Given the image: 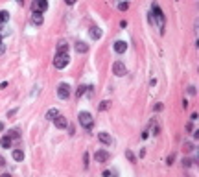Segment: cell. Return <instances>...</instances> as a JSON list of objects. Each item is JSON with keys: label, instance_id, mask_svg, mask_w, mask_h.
I'll use <instances>...</instances> for the list:
<instances>
[{"label": "cell", "instance_id": "1", "mask_svg": "<svg viewBox=\"0 0 199 177\" xmlns=\"http://www.w3.org/2000/svg\"><path fill=\"white\" fill-rule=\"evenodd\" d=\"M151 15H155L153 18H157V22H159V30H161V33H164V13H162V9L157 6V4H151Z\"/></svg>", "mask_w": 199, "mask_h": 177}, {"label": "cell", "instance_id": "2", "mask_svg": "<svg viewBox=\"0 0 199 177\" xmlns=\"http://www.w3.org/2000/svg\"><path fill=\"white\" fill-rule=\"evenodd\" d=\"M78 122H79L81 127H85V129H92V125H94L92 115H91V113H87V111H81V113L78 115Z\"/></svg>", "mask_w": 199, "mask_h": 177}, {"label": "cell", "instance_id": "3", "mask_svg": "<svg viewBox=\"0 0 199 177\" xmlns=\"http://www.w3.org/2000/svg\"><path fill=\"white\" fill-rule=\"evenodd\" d=\"M70 57H68V52H57L55 57H54V66L55 68H65L66 65H68Z\"/></svg>", "mask_w": 199, "mask_h": 177}, {"label": "cell", "instance_id": "4", "mask_svg": "<svg viewBox=\"0 0 199 177\" xmlns=\"http://www.w3.org/2000/svg\"><path fill=\"white\" fill-rule=\"evenodd\" d=\"M57 96L61 98V100H66L70 96V87L66 85V83H61L59 87H57Z\"/></svg>", "mask_w": 199, "mask_h": 177}, {"label": "cell", "instance_id": "5", "mask_svg": "<svg viewBox=\"0 0 199 177\" xmlns=\"http://www.w3.org/2000/svg\"><path fill=\"white\" fill-rule=\"evenodd\" d=\"M113 72H114V76H118V78H122V76H125V65L122 63V61H114V65H113Z\"/></svg>", "mask_w": 199, "mask_h": 177}, {"label": "cell", "instance_id": "6", "mask_svg": "<svg viewBox=\"0 0 199 177\" xmlns=\"http://www.w3.org/2000/svg\"><path fill=\"white\" fill-rule=\"evenodd\" d=\"M46 9H48V0H35V2H33V11L42 13Z\"/></svg>", "mask_w": 199, "mask_h": 177}, {"label": "cell", "instance_id": "7", "mask_svg": "<svg viewBox=\"0 0 199 177\" xmlns=\"http://www.w3.org/2000/svg\"><path fill=\"white\" fill-rule=\"evenodd\" d=\"M54 124H55L57 129H66V125H68V120H66L63 115H57V116L54 118Z\"/></svg>", "mask_w": 199, "mask_h": 177}, {"label": "cell", "instance_id": "8", "mask_svg": "<svg viewBox=\"0 0 199 177\" xmlns=\"http://www.w3.org/2000/svg\"><path fill=\"white\" fill-rule=\"evenodd\" d=\"M109 157H111V155H109L105 149H100V151H96V153H94L96 162H107V161H109Z\"/></svg>", "mask_w": 199, "mask_h": 177}, {"label": "cell", "instance_id": "9", "mask_svg": "<svg viewBox=\"0 0 199 177\" xmlns=\"http://www.w3.org/2000/svg\"><path fill=\"white\" fill-rule=\"evenodd\" d=\"M113 48H114L116 54H124V52L127 50V42H125V41H116Z\"/></svg>", "mask_w": 199, "mask_h": 177}, {"label": "cell", "instance_id": "10", "mask_svg": "<svg viewBox=\"0 0 199 177\" xmlns=\"http://www.w3.org/2000/svg\"><path fill=\"white\" fill-rule=\"evenodd\" d=\"M98 139H100V142L101 144H111V135H109V133H105V131H101V133H98Z\"/></svg>", "mask_w": 199, "mask_h": 177}, {"label": "cell", "instance_id": "11", "mask_svg": "<svg viewBox=\"0 0 199 177\" xmlns=\"http://www.w3.org/2000/svg\"><path fill=\"white\" fill-rule=\"evenodd\" d=\"M32 22H33V24H37V26H41V24H42V13H37V11H33Z\"/></svg>", "mask_w": 199, "mask_h": 177}, {"label": "cell", "instance_id": "12", "mask_svg": "<svg viewBox=\"0 0 199 177\" xmlns=\"http://www.w3.org/2000/svg\"><path fill=\"white\" fill-rule=\"evenodd\" d=\"M0 146L6 148V149H8V148H11V139H9L8 135H4L2 139H0Z\"/></svg>", "mask_w": 199, "mask_h": 177}, {"label": "cell", "instance_id": "13", "mask_svg": "<svg viewBox=\"0 0 199 177\" xmlns=\"http://www.w3.org/2000/svg\"><path fill=\"white\" fill-rule=\"evenodd\" d=\"M57 52H68V42H66V41H59L57 42Z\"/></svg>", "mask_w": 199, "mask_h": 177}, {"label": "cell", "instance_id": "14", "mask_svg": "<svg viewBox=\"0 0 199 177\" xmlns=\"http://www.w3.org/2000/svg\"><path fill=\"white\" fill-rule=\"evenodd\" d=\"M13 159L20 162L22 159H24V151H22V149H13Z\"/></svg>", "mask_w": 199, "mask_h": 177}, {"label": "cell", "instance_id": "15", "mask_svg": "<svg viewBox=\"0 0 199 177\" xmlns=\"http://www.w3.org/2000/svg\"><path fill=\"white\" fill-rule=\"evenodd\" d=\"M76 50H78L79 54H85V52L88 50V46H87V42H81V41H79V42L76 44Z\"/></svg>", "mask_w": 199, "mask_h": 177}, {"label": "cell", "instance_id": "16", "mask_svg": "<svg viewBox=\"0 0 199 177\" xmlns=\"http://www.w3.org/2000/svg\"><path fill=\"white\" fill-rule=\"evenodd\" d=\"M91 37H92V39H100V37H101L100 28H91Z\"/></svg>", "mask_w": 199, "mask_h": 177}, {"label": "cell", "instance_id": "17", "mask_svg": "<svg viewBox=\"0 0 199 177\" xmlns=\"http://www.w3.org/2000/svg\"><path fill=\"white\" fill-rule=\"evenodd\" d=\"M57 115H59V113H57V109H50L48 113H46V118H48V120H54Z\"/></svg>", "mask_w": 199, "mask_h": 177}, {"label": "cell", "instance_id": "18", "mask_svg": "<svg viewBox=\"0 0 199 177\" xmlns=\"http://www.w3.org/2000/svg\"><path fill=\"white\" fill-rule=\"evenodd\" d=\"M9 18V13L8 11H0V24H2V22H6Z\"/></svg>", "mask_w": 199, "mask_h": 177}, {"label": "cell", "instance_id": "19", "mask_svg": "<svg viewBox=\"0 0 199 177\" xmlns=\"http://www.w3.org/2000/svg\"><path fill=\"white\" fill-rule=\"evenodd\" d=\"M125 157H127L131 162H137V157H135V155H133V151H129V149L125 151Z\"/></svg>", "mask_w": 199, "mask_h": 177}, {"label": "cell", "instance_id": "20", "mask_svg": "<svg viewBox=\"0 0 199 177\" xmlns=\"http://www.w3.org/2000/svg\"><path fill=\"white\" fill-rule=\"evenodd\" d=\"M118 9H120V11H127V9H129V4H127V2H120V4H118Z\"/></svg>", "mask_w": 199, "mask_h": 177}, {"label": "cell", "instance_id": "21", "mask_svg": "<svg viewBox=\"0 0 199 177\" xmlns=\"http://www.w3.org/2000/svg\"><path fill=\"white\" fill-rule=\"evenodd\" d=\"M85 91H87V87H83V85H81V87L78 88V92H76V94H78V98H81V96L85 94Z\"/></svg>", "mask_w": 199, "mask_h": 177}, {"label": "cell", "instance_id": "22", "mask_svg": "<svg viewBox=\"0 0 199 177\" xmlns=\"http://www.w3.org/2000/svg\"><path fill=\"white\" fill-rule=\"evenodd\" d=\"M107 109H109V102L105 100V102H101V103H100V111H107Z\"/></svg>", "mask_w": 199, "mask_h": 177}, {"label": "cell", "instance_id": "23", "mask_svg": "<svg viewBox=\"0 0 199 177\" xmlns=\"http://www.w3.org/2000/svg\"><path fill=\"white\" fill-rule=\"evenodd\" d=\"M8 137H9V139H18V131H9Z\"/></svg>", "mask_w": 199, "mask_h": 177}, {"label": "cell", "instance_id": "24", "mask_svg": "<svg viewBox=\"0 0 199 177\" xmlns=\"http://www.w3.org/2000/svg\"><path fill=\"white\" fill-rule=\"evenodd\" d=\"M184 148H186V151H192V149H194V144L188 142V144H184Z\"/></svg>", "mask_w": 199, "mask_h": 177}, {"label": "cell", "instance_id": "25", "mask_svg": "<svg viewBox=\"0 0 199 177\" xmlns=\"http://www.w3.org/2000/svg\"><path fill=\"white\" fill-rule=\"evenodd\" d=\"M190 164H192V161H190V159H184V161H183V166H186V168H188Z\"/></svg>", "mask_w": 199, "mask_h": 177}, {"label": "cell", "instance_id": "26", "mask_svg": "<svg viewBox=\"0 0 199 177\" xmlns=\"http://www.w3.org/2000/svg\"><path fill=\"white\" fill-rule=\"evenodd\" d=\"M173 159H175V155L171 153V155H170V157H168V161H166V162H168V164H171V162H173Z\"/></svg>", "mask_w": 199, "mask_h": 177}, {"label": "cell", "instance_id": "27", "mask_svg": "<svg viewBox=\"0 0 199 177\" xmlns=\"http://www.w3.org/2000/svg\"><path fill=\"white\" fill-rule=\"evenodd\" d=\"M188 94H195V87H188Z\"/></svg>", "mask_w": 199, "mask_h": 177}, {"label": "cell", "instance_id": "28", "mask_svg": "<svg viewBox=\"0 0 199 177\" xmlns=\"http://www.w3.org/2000/svg\"><path fill=\"white\" fill-rule=\"evenodd\" d=\"M162 107H164L162 103H157V105H155V111H162Z\"/></svg>", "mask_w": 199, "mask_h": 177}, {"label": "cell", "instance_id": "29", "mask_svg": "<svg viewBox=\"0 0 199 177\" xmlns=\"http://www.w3.org/2000/svg\"><path fill=\"white\" fill-rule=\"evenodd\" d=\"M4 50H6V46H4L2 42H0V54H4Z\"/></svg>", "mask_w": 199, "mask_h": 177}, {"label": "cell", "instance_id": "30", "mask_svg": "<svg viewBox=\"0 0 199 177\" xmlns=\"http://www.w3.org/2000/svg\"><path fill=\"white\" fill-rule=\"evenodd\" d=\"M65 2L68 4V6H72V4H76V0H65Z\"/></svg>", "mask_w": 199, "mask_h": 177}, {"label": "cell", "instance_id": "31", "mask_svg": "<svg viewBox=\"0 0 199 177\" xmlns=\"http://www.w3.org/2000/svg\"><path fill=\"white\" fill-rule=\"evenodd\" d=\"M4 164H6V159H4V157H0V166H4Z\"/></svg>", "mask_w": 199, "mask_h": 177}, {"label": "cell", "instance_id": "32", "mask_svg": "<svg viewBox=\"0 0 199 177\" xmlns=\"http://www.w3.org/2000/svg\"><path fill=\"white\" fill-rule=\"evenodd\" d=\"M0 177H11L9 173H2V175H0Z\"/></svg>", "mask_w": 199, "mask_h": 177}, {"label": "cell", "instance_id": "33", "mask_svg": "<svg viewBox=\"0 0 199 177\" xmlns=\"http://www.w3.org/2000/svg\"><path fill=\"white\" fill-rule=\"evenodd\" d=\"M17 2H18V4H22V2H24V0H17Z\"/></svg>", "mask_w": 199, "mask_h": 177}, {"label": "cell", "instance_id": "34", "mask_svg": "<svg viewBox=\"0 0 199 177\" xmlns=\"http://www.w3.org/2000/svg\"><path fill=\"white\" fill-rule=\"evenodd\" d=\"M0 42H2V33H0Z\"/></svg>", "mask_w": 199, "mask_h": 177}]
</instances>
